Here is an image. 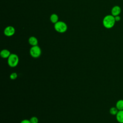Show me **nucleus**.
Wrapping results in <instances>:
<instances>
[{
  "mask_svg": "<svg viewBox=\"0 0 123 123\" xmlns=\"http://www.w3.org/2000/svg\"><path fill=\"white\" fill-rule=\"evenodd\" d=\"M115 20L114 16L111 14H109L106 15L102 21V24L103 26L107 29H111L112 28L115 24Z\"/></svg>",
  "mask_w": 123,
  "mask_h": 123,
  "instance_id": "obj_1",
  "label": "nucleus"
},
{
  "mask_svg": "<svg viewBox=\"0 0 123 123\" xmlns=\"http://www.w3.org/2000/svg\"><path fill=\"white\" fill-rule=\"evenodd\" d=\"M29 53L31 57L34 58H37L41 55V49L38 45L32 46L30 49Z\"/></svg>",
  "mask_w": 123,
  "mask_h": 123,
  "instance_id": "obj_4",
  "label": "nucleus"
},
{
  "mask_svg": "<svg viewBox=\"0 0 123 123\" xmlns=\"http://www.w3.org/2000/svg\"><path fill=\"white\" fill-rule=\"evenodd\" d=\"M58 16L55 13L52 14L50 16V20L53 24H55L56 23H57L58 21Z\"/></svg>",
  "mask_w": 123,
  "mask_h": 123,
  "instance_id": "obj_11",
  "label": "nucleus"
},
{
  "mask_svg": "<svg viewBox=\"0 0 123 123\" xmlns=\"http://www.w3.org/2000/svg\"><path fill=\"white\" fill-rule=\"evenodd\" d=\"M11 53L10 51L7 49H2L0 53V56L4 59H6V58H8V57L10 56V55H11Z\"/></svg>",
  "mask_w": 123,
  "mask_h": 123,
  "instance_id": "obj_8",
  "label": "nucleus"
},
{
  "mask_svg": "<svg viewBox=\"0 0 123 123\" xmlns=\"http://www.w3.org/2000/svg\"><path fill=\"white\" fill-rule=\"evenodd\" d=\"M17 74L16 73H12V74H11L10 75V78L11 79V80H15L17 78Z\"/></svg>",
  "mask_w": 123,
  "mask_h": 123,
  "instance_id": "obj_14",
  "label": "nucleus"
},
{
  "mask_svg": "<svg viewBox=\"0 0 123 123\" xmlns=\"http://www.w3.org/2000/svg\"><path fill=\"white\" fill-rule=\"evenodd\" d=\"M19 59L18 56L14 53H12L8 58L7 62L9 66L11 67H16L19 63Z\"/></svg>",
  "mask_w": 123,
  "mask_h": 123,
  "instance_id": "obj_2",
  "label": "nucleus"
},
{
  "mask_svg": "<svg viewBox=\"0 0 123 123\" xmlns=\"http://www.w3.org/2000/svg\"><path fill=\"white\" fill-rule=\"evenodd\" d=\"M116 119L119 123H123V110L119 111L116 115Z\"/></svg>",
  "mask_w": 123,
  "mask_h": 123,
  "instance_id": "obj_7",
  "label": "nucleus"
},
{
  "mask_svg": "<svg viewBox=\"0 0 123 123\" xmlns=\"http://www.w3.org/2000/svg\"><path fill=\"white\" fill-rule=\"evenodd\" d=\"M119 110L117 109V108L116 107H112L111 108H110V113L112 115H115L117 114V113H118Z\"/></svg>",
  "mask_w": 123,
  "mask_h": 123,
  "instance_id": "obj_12",
  "label": "nucleus"
},
{
  "mask_svg": "<svg viewBox=\"0 0 123 123\" xmlns=\"http://www.w3.org/2000/svg\"><path fill=\"white\" fill-rule=\"evenodd\" d=\"M121 12V8L119 6L115 5L111 10V14L113 16L119 15Z\"/></svg>",
  "mask_w": 123,
  "mask_h": 123,
  "instance_id": "obj_6",
  "label": "nucleus"
},
{
  "mask_svg": "<svg viewBox=\"0 0 123 123\" xmlns=\"http://www.w3.org/2000/svg\"><path fill=\"white\" fill-rule=\"evenodd\" d=\"M30 121L31 123H38V119L36 116H33L30 119Z\"/></svg>",
  "mask_w": 123,
  "mask_h": 123,
  "instance_id": "obj_13",
  "label": "nucleus"
},
{
  "mask_svg": "<svg viewBox=\"0 0 123 123\" xmlns=\"http://www.w3.org/2000/svg\"><path fill=\"white\" fill-rule=\"evenodd\" d=\"M20 123H31V122H30L29 120L24 119V120L21 121Z\"/></svg>",
  "mask_w": 123,
  "mask_h": 123,
  "instance_id": "obj_16",
  "label": "nucleus"
},
{
  "mask_svg": "<svg viewBox=\"0 0 123 123\" xmlns=\"http://www.w3.org/2000/svg\"><path fill=\"white\" fill-rule=\"evenodd\" d=\"M115 107L119 111L123 110V99L118 100L116 103Z\"/></svg>",
  "mask_w": 123,
  "mask_h": 123,
  "instance_id": "obj_10",
  "label": "nucleus"
},
{
  "mask_svg": "<svg viewBox=\"0 0 123 123\" xmlns=\"http://www.w3.org/2000/svg\"><path fill=\"white\" fill-rule=\"evenodd\" d=\"M114 18L116 22H119L121 20V16L120 15H117L114 16Z\"/></svg>",
  "mask_w": 123,
  "mask_h": 123,
  "instance_id": "obj_15",
  "label": "nucleus"
},
{
  "mask_svg": "<svg viewBox=\"0 0 123 123\" xmlns=\"http://www.w3.org/2000/svg\"><path fill=\"white\" fill-rule=\"evenodd\" d=\"M15 29L12 26H8L6 27L4 30V34L7 37H11L15 33Z\"/></svg>",
  "mask_w": 123,
  "mask_h": 123,
  "instance_id": "obj_5",
  "label": "nucleus"
},
{
  "mask_svg": "<svg viewBox=\"0 0 123 123\" xmlns=\"http://www.w3.org/2000/svg\"><path fill=\"white\" fill-rule=\"evenodd\" d=\"M54 28L57 32L62 33L66 32L67 29V26L65 23L62 21H58L54 24Z\"/></svg>",
  "mask_w": 123,
  "mask_h": 123,
  "instance_id": "obj_3",
  "label": "nucleus"
},
{
  "mask_svg": "<svg viewBox=\"0 0 123 123\" xmlns=\"http://www.w3.org/2000/svg\"><path fill=\"white\" fill-rule=\"evenodd\" d=\"M28 42L32 46H37L38 44V40L37 38L35 37H31L29 38Z\"/></svg>",
  "mask_w": 123,
  "mask_h": 123,
  "instance_id": "obj_9",
  "label": "nucleus"
}]
</instances>
